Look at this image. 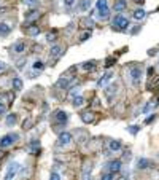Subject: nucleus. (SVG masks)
Here are the masks:
<instances>
[{"label": "nucleus", "instance_id": "37998d69", "mask_svg": "<svg viewBox=\"0 0 159 180\" xmlns=\"http://www.w3.org/2000/svg\"><path fill=\"white\" fill-rule=\"evenodd\" d=\"M5 110H6V108H5V105H3L2 102H0V113H5Z\"/></svg>", "mask_w": 159, "mask_h": 180}, {"label": "nucleus", "instance_id": "c85d7f7f", "mask_svg": "<svg viewBox=\"0 0 159 180\" xmlns=\"http://www.w3.org/2000/svg\"><path fill=\"white\" fill-rule=\"evenodd\" d=\"M46 40H48L49 43H53L54 40H56V34H54V32H48V34H46Z\"/></svg>", "mask_w": 159, "mask_h": 180}, {"label": "nucleus", "instance_id": "2f4dec72", "mask_svg": "<svg viewBox=\"0 0 159 180\" xmlns=\"http://www.w3.org/2000/svg\"><path fill=\"white\" fill-rule=\"evenodd\" d=\"M115 62H116V59H115V57H108V59H107V62H105V67H111V65H113Z\"/></svg>", "mask_w": 159, "mask_h": 180}, {"label": "nucleus", "instance_id": "20e7f679", "mask_svg": "<svg viewBox=\"0 0 159 180\" xmlns=\"http://www.w3.org/2000/svg\"><path fill=\"white\" fill-rule=\"evenodd\" d=\"M72 142V134L70 132H61L59 137H57V145L61 147H67Z\"/></svg>", "mask_w": 159, "mask_h": 180}, {"label": "nucleus", "instance_id": "9d476101", "mask_svg": "<svg viewBox=\"0 0 159 180\" xmlns=\"http://www.w3.org/2000/svg\"><path fill=\"white\" fill-rule=\"evenodd\" d=\"M113 8L118 11V13H119V11H124V10L127 8V2H126V0H118V2H115Z\"/></svg>", "mask_w": 159, "mask_h": 180}, {"label": "nucleus", "instance_id": "393cba45", "mask_svg": "<svg viewBox=\"0 0 159 180\" xmlns=\"http://www.w3.org/2000/svg\"><path fill=\"white\" fill-rule=\"evenodd\" d=\"M32 67L35 69L37 72H41V70H45V62H41V61H35Z\"/></svg>", "mask_w": 159, "mask_h": 180}, {"label": "nucleus", "instance_id": "e433bc0d", "mask_svg": "<svg viewBox=\"0 0 159 180\" xmlns=\"http://www.w3.org/2000/svg\"><path fill=\"white\" fill-rule=\"evenodd\" d=\"M153 105H154L153 102H150V104H146V105H145V107H143V110H142V112H143V113H148V112H150V108H151V107H153Z\"/></svg>", "mask_w": 159, "mask_h": 180}, {"label": "nucleus", "instance_id": "f257e3e1", "mask_svg": "<svg viewBox=\"0 0 159 180\" xmlns=\"http://www.w3.org/2000/svg\"><path fill=\"white\" fill-rule=\"evenodd\" d=\"M18 139H19V136H16V134H6V136H3V137L0 139V148H8V147H11Z\"/></svg>", "mask_w": 159, "mask_h": 180}, {"label": "nucleus", "instance_id": "dca6fc26", "mask_svg": "<svg viewBox=\"0 0 159 180\" xmlns=\"http://www.w3.org/2000/svg\"><path fill=\"white\" fill-rule=\"evenodd\" d=\"M111 77H113V73H111V72H107L105 75H103V77L99 80V83H97V85H99V86H105V85L108 83V81H110V78H111Z\"/></svg>", "mask_w": 159, "mask_h": 180}, {"label": "nucleus", "instance_id": "473e14b6", "mask_svg": "<svg viewBox=\"0 0 159 180\" xmlns=\"http://www.w3.org/2000/svg\"><path fill=\"white\" fill-rule=\"evenodd\" d=\"M119 19H121V14H116V16L113 18V21H111V24H113V27H118Z\"/></svg>", "mask_w": 159, "mask_h": 180}, {"label": "nucleus", "instance_id": "a18cd8bd", "mask_svg": "<svg viewBox=\"0 0 159 180\" xmlns=\"http://www.w3.org/2000/svg\"><path fill=\"white\" fill-rule=\"evenodd\" d=\"M135 3H138V5H142V3H145V0H134Z\"/></svg>", "mask_w": 159, "mask_h": 180}, {"label": "nucleus", "instance_id": "58836bf2", "mask_svg": "<svg viewBox=\"0 0 159 180\" xmlns=\"http://www.w3.org/2000/svg\"><path fill=\"white\" fill-rule=\"evenodd\" d=\"M89 37H91V32H84L83 35H81V40H83V42H84V40H88V38H89Z\"/></svg>", "mask_w": 159, "mask_h": 180}, {"label": "nucleus", "instance_id": "6e6552de", "mask_svg": "<svg viewBox=\"0 0 159 180\" xmlns=\"http://www.w3.org/2000/svg\"><path fill=\"white\" fill-rule=\"evenodd\" d=\"M54 118H56V121H59V123H67L68 115H67V112H64V110H57L54 113Z\"/></svg>", "mask_w": 159, "mask_h": 180}, {"label": "nucleus", "instance_id": "6ab92c4d", "mask_svg": "<svg viewBox=\"0 0 159 180\" xmlns=\"http://www.w3.org/2000/svg\"><path fill=\"white\" fill-rule=\"evenodd\" d=\"M61 53H62V48L59 45H56V46H53V48H51L49 56H51V57H57V56H61Z\"/></svg>", "mask_w": 159, "mask_h": 180}, {"label": "nucleus", "instance_id": "f3484780", "mask_svg": "<svg viewBox=\"0 0 159 180\" xmlns=\"http://www.w3.org/2000/svg\"><path fill=\"white\" fill-rule=\"evenodd\" d=\"M81 120H83V123H92L94 121V115H92L91 112H84L83 115H81Z\"/></svg>", "mask_w": 159, "mask_h": 180}, {"label": "nucleus", "instance_id": "4468645a", "mask_svg": "<svg viewBox=\"0 0 159 180\" xmlns=\"http://www.w3.org/2000/svg\"><path fill=\"white\" fill-rule=\"evenodd\" d=\"M108 147H110L111 151H119L121 150V142H119V140H110Z\"/></svg>", "mask_w": 159, "mask_h": 180}, {"label": "nucleus", "instance_id": "ddd939ff", "mask_svg": "<svg viewBox=\"0 0 159 180\" xmlns=\"http://www.w3.org/2000/svg\"><path fill=\"white\" fill-rule=\"evenodd\" d=\"M145 16H146V11L143 10V8H138V10L134 11V19H137V21H142V19H145Z\"/></svg>", "mask_w": 159, "mask_h": 180}, {"label": "nucleus", "instance_id": "0eeeda50", "mask_svg": "<svg viewBox=\"0 0 159 180\" xmlns=\"http://www.w3.org/2000/svg\"><path fill=\"white\" fill-rule=\"evenodd\" d=\"M80 24L81 27H84V29H88V30H91V29H94V19L92 18H81V21H80Z\"/></svg>", "mask_w": 159, "mask_h": 180}, {"label": "nucleus", "instance_id": "f03ea898", "mask_svg": "<svg viewBox=\"0 0 159 180\" xmlns=\"http://www.w3.org/2000/svg\"><path fill=\"white\" fill-rule=\"evenodd\" d=\"M76 83V78L75 77H61L59 78V81H57V86H59V88H62V89H67V88H70L72 85H75Z\"/></svg>", "mask_w": 159, "mask_h": 180}, {"label": "nucleus", "instance_id": "ea45409f", "mask_svg": "<svg viewBox=\"0 0 159 180\" xmlns=\"http://www.w3.org/2000/svg\"><path fill=\"white\" fill-rule=\"evenodd\" d=\"M24 64H26V59H19V61H18V67H19V69L24 67Z\"/></svg>", "mask_w": 159, "mask_h": 180}, {"label": "nucleus", "instance_id": "bb28decb", "mask_svg": "<svg viewBox=\"0 0 159 180\" xmlns=\"http://www.w3.org/2000/svg\"><path fill=\"white\" fill-rule=\"evenodd\" d=\"M127 26H129V21H127L126 18L121 16V19H119V22H118V27H119V29H126Z\"/></svg>", "mask_w": 159, "mask_h": 180}, {"label": "nucleus", "instance_id": "423d86ee", "mask_svg": "<svg viewBox=\"0 0 159 180\" xmlns=\"http://www.w3.org/2000/svg\"><path fill=\"white\" fill-rule=\"evenodd\" d=\"M121 166H123V163L119 159H113V161H110V164H108V171L116 174V172L121 171Z\"/></svg>", "mask_w": 159, "mask_h": 180}, {"label": "nucleus", "instance_id": "f704fd0d", "mask_svg": "<svg viewBox=\"0 0 159 180\" xmlns=\"http://www.w3.org/2000/svg\"><path fill=\"white\" fill-rule=\"evenodd\" d=\"M78 94H80V88H73L70 91V97H76Z\"/></svg>", "mask_w": 159, "mask_h": 180}, {"label": "nucleus", "instance_id": "9b49d317", "mask_svg": "<svg viewBox=\"0 0 159 180\" xmlns=\"http://www.w3.org/2000/svg\"><path fill=\"white\" fill-rule=\"evenodd\" d=\"M11 32V27L6 22H0V37H5Z\"/></svg>", "mask_w": 159, "mask_h": 180}, {"label": "nucleus", "instance_id": "7c9ffc66", "mask_svg": "<svg viewBox=\"0 0 159 180\" xmlns=\"http://www.w3.org/2000/svg\"><path fill=\"white\" fill-rule=\"evenodd\" d=\"M24 3L27 6H37L38 5V0H24Z\"/></svg>", "mask_w": 159, "mask_h": 180}, {"label": "nucleus", "instance_id": "1a4fd4ad", "mask_svg": "<svg viewBox=\"0 0 159 180\" xmlns=\"http://www.w3.org/2000/svg\"><path fill=\"white\" fill-rule=\"evenodd\" d=\"M40 18V11L38 10H29L26 13V19L27 21H35V19Z\"/></svg>", "mask_w": 159, "mask_h": 180}, {"label": "nucleus", "instance_id": "c756f323", "mask_svg": "<svg viewBox=\"0 0 159 180\" xmlns=\"http://www.w3.org/2000/svg\"><path fill=\"white\" fill-rule=\"evenodd\" d=\"M76 3V0H64V5H65V8H72L73 5Z\"/></svg>", "mask_w": 159, "mask_h": 180}, {"label": "nucleus", "instance_id": "cd10ccee", "mask_svg": "<svg viewBox=\"0 0 159 180\" xmlns=\"http://www.w3.org/2000/svg\"><path fill=\"white\" fill-rule=\"evenodd\" d=\"M96 6H97V10L108 8V6H107V0H97V3H96Z\"/></svg>", "mask_w": 159, "mask_h": 180}, {"label": "nucleus", "instance_id": "2eb2a0df", "mask_svg": "<svg viewBox=\"0 0 159 180\" xmlns=\"http://www.w3.org/2000/svg\"><path fill=\"white\" fill-rule=\"evenodd\" d=\"M99 19H102V21H107V19H110V10L108 8H103V10H99Z\"/></svg>", "mask_w": 159, "mask_h": 180}, {"label": "nucleus", "instance_id": "aec40b11", "mask_svg": "<svg viewBox=\"0 0 159 180\" xmlns=\"http://www.w3.org/2000/svg\"><path fill=\"white\" fill-rule=\"evenodd\" d=\"M27 34H29L30 37H37V35L40 34V27L38 26H30L29 29H27Z\"/></svg>", "mask_w": 159, "mask_h": 180}, {"label": "nucleus", "instance_id": "412c9836", "mask_svg": "<svg viewBox=\"0 0 159 180\" xmlns=\"http://www.w3.org/2000/svg\"><path fill=\"white\" fill-rule=\"evenodd\" d=\"M78 8H80V11L89 10V8H91V0H81L80 5H78Z\"/></svg>", "mask_w": 159, "mask_h": 180}, {"label": "nucleus", "instance_id": "a19ab883", "mask_svg": "<svg viewBox=\"0 0 159 180\" xmlns=\"http://www.w3.org/2000/svg\"><path fill=\"white\" fill-rule=\"evenodd\" d=\"M49 179H51V180H59V174H56V172H53V174L49 175Z\"/></svg>", "mask_w": 159, "mask_h": 180}, {"label": "nucleus", "instance_id": "72a5a7b5", "mask_svg": "<svg viewBox=\"0 0 159 180\" xmlns=\"http://www.w3.org/2000/svg\"><path fill=\"white\" fill-rule=\"evenodd\" d=\"M138 129H140L138 126H129V128H127V131H129L130 134H137V132H138Z\"/></svg>", "mask_w": 159, "mask_h": 180}, {"label": "nucleus", "instance_id": "7ed1b4c3", "mask_svg": "<svg viewBox=\"0 0 159 180\" xmlns=\"http://www.w3.org/2000/svg\"><path fill=\"white\" fill-rule=\"evenodd\" d=\"M19 172V164L16 161H11L8 164V167H6V175H5V179H13V177H16V174Z\"/></svg>", "mask_w": 159, "mask_h": 180}, {"label": "nucleus", "instance_id": "5701e85b", "mask_svg": "<svg viewBox=\"0 0 159 180\" xmlns=\"http://www.w3.org/2000/svg\"><path fill=\"white\" fill-rule=\"evenodd\" d=\"M73 105H75V107H81V105H84V97L83 96L73 97Z\"/></svg>", "mask_w": 159, "mask_h": 180}, {"label": "nucleus", "instance_id": "c03bdc74", "mask_svg": "<svg viewBox=\"0 0 159 180\" xmlns=\"http://www.w3.org/2000/svg\"><path fill=\"white\" fill-rule=\"evenodd\" d=\"M153 72H154V69L150 67V69H148V75H153Z\"/></svg>", "mask_w": 159, "mask_h": 180}, {"label": "nucleus", "instance_id": "39448f33", "mask_svg": "<svg viewBox=\"0 0 159 180\" xmlns=\"http://www.w3.org/2000/svg\"><path fill=\"white\" fill-rule=\"evenodd\" d=\"M130 78H132L134 85H138L140 83V78H142V70L138 67H132L130 69Z\"/></svg>", "mask_w": 159, "mask_h": 180}, {"label": "nucleus", "instance_id": "a211bd4d", "mask_svg": "<svg viewBox=\"0 0 159 180\" xmlns=\"http://www.w3.org/2000/svg\"><path fill=\"white\" fill-rule=\"evenodd\" d=\"M148 166H150V161L146 158H140L137 161V167H138V169H148Z\"/></svg>", "mask_w": 159, "mask_h": 180}, {"label": "nucleus", "instance_id": "f8f14e48", "mask_svg": "<svg viewBox=\"0 0 159 180\" xmlns=\"http://www.w3.org/2000/svg\"><path fill=\"white\" fill-rule=\"evenodd\" d=\"M11 85H13V89L14 91H21L22 89V80L19 77H14L13 81H11Z\"/></svg>", "mask_w": 159, "mask_h": 180}, {"label": "nucleus", "instance_id": "b1692460", "mask_svg": "<svg viewBox=\"0 0 159 180\" xmlns=\"http://www.w3.org/2000/svg\"><path fill=\"white\" fill-rule=\"evenodd\" d=\"M24 49H26V45H24L22 42H19V43H16V45L13 46V51H14V53H22Z\"/></svg>", "mask_w": 159, "mask_h": 180}, {"label": "nucleus", "instance_id": "4be33fe9", "mask_svg": "<svg viewBox=\"0 0 159 180\" xmlns=\"http://www.w3.org/2000/svg\"><path fill=\"white\" fill-rule=\"evenodd\" d=\"M16 121H18V115H14V113H10V115L6 116V124H8V126H14Z\"/></svg>", "mask_w": 159, "mask_h": 180}, {"label": "nucleus", "instance_id": "79ce46f5", "mask_svg": "<svg viewBox=\"0 0 159 180\" xmlns=\"http://www.w3.org/2000/svg\"><path fill=\"white\" fill-rule=\"evenodd\" d=\"M5 69H6V64H5V62H2V61H0V72H3Z\"/></svg>", "mask_w": 159, "mask_h": 180}, {"label": "nucleus", "instance_id": "4c0bfd02", "mask_svg": "<svg viewBox=\"0 0 159 180\" xmlns=\"http://www.w3.org/2000/svg\"><path fill=\"white\" fill-rule=\"evenodd\" d=\"M153 120H156V115H150L148 118L145 120V123H146V124H150V123H151V121H153Z\"/></svg>", "mask_w": 159, "mask_h": 180}, {"label": "nucleus", "instance_id": "c9c22d12", "mask_svg": "<svg viewBox=\"0 0 159 180\" xmlns=\"http://www.w3.org/2000/svg\"><path fill=\"white\" fill-rule=\"evenodd\" d=\"M113 172H108V174H103L102 175V180H110V179H113Z\"/></svg>", "mask_w": 159, "mask_h": 180}, {"label": "nucleus", "instance_id": "a878e982", "mask_svg": "<svg viewBox=\"0 0 159 180\" xmlns=\"http://www.w3.org/2000/svg\"><path fill=\"white\" fill-rule=\"evenodd\" d=\"M81 67H83L84 70H94L96 69V62L94 61H88V62H84Z\"/></svg>", "mask_w": 159, "mask_h": 180}]
</instances>
